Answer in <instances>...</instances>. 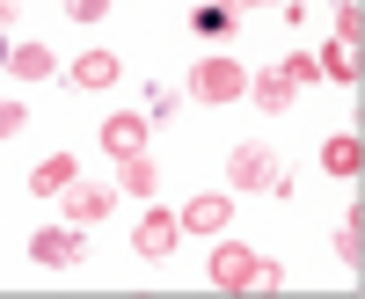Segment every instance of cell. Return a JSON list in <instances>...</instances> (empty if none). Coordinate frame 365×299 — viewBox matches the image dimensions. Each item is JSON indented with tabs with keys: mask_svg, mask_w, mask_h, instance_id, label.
Instances as JSON below:
<instances>
[{
	"mask_svg": "<svg viewBox=\"0 0 365 299\" xmlns=\"http://www.w3.org/2000/svg\"><path fill=\"white\" fill-rule=\"evenodd\" d=\"M270 168H278V161H270L263 146H241V154L227 161V175H234V190H270V183H278V175H270Z\"/></svg>",
	"mask_w": 365,
	"mask_h": 299,
	"instance_id": "cell-3",
	"label": "cell"
},
{
	"mask_svg": "<svg viewBox=\"0 0 365 299\" xmlns=\"http://www.w3.org/2000/svg\"><path fill=\"white\" fill-rule=\"evenodd\" d=\"M241 88H249L241 58H197V73H190V95H197V103H234Z\"/></svg>",
	"mask_w": 365,
	"mask_h": 299,
	"instance_id": "cell-2",
	"label": "cell"
},
{
	"mask_svg": "<svg viewBox=\"0 0 365 299\" xmlns=\"http://www.w3.org/2000/svg\"><path fill=\"white\" fill-rule=\"evenodd\" d=\"M117 183H125L132 197H154V168H146V154H125V161H117Z\"/></svg>",
	"mask_w": 365,
	"mask_h": 299,
	"instance_id": "cell-12",
	"label": "cell"
},
{
	"mask_svg": "<svg viewBox=\"0 0 365 299\" xmlns=\"http://www.w3.org/2000/svg\"><path fill=\"white\" fill-rule=\"evenodd\" d=\"M8 66H15V73H22V80H44V73H51V66H58V58H51V51H44V44H15V51H8Z\"/></svg>",
	"mask_w": 365,
	"mask_h": 299,
	"instance_id": "cell-11",
	"label": "cell"
},
{
	"mask_svg": "<svg viewBox=\"0 0 365 299\" xmlns=\"http://www.w3.org/2000/svg\"><path fill=\"white\" fill-rule=\"evenodd\" d=\"M117 80V51H81L73 58V88H110Z\"/></svg>",
	"mask_w": 365,
	"mask_h": 299,
	"instance_id": "cell-9",
	"label": "cell"
},
{
	"mask_svg": "<svg viewBox=\"0 0 365 299\" xmlns=\"http://www.w3.org/2000/svg\"><path fill=\"white\" fill-rule=\"evenodd\" d=\"M0 66H8V44H0Z\"/></svg>",
	"mask_w": 365,
	"mask_h": 299,
	"instance_id": "cell-21",
	"label": "cell"
},
{
	"mask_svg": "<svg viewBox=\"0 0 365 299\" xmlns=\"http://www.w3.org/2000/svg\"><path fill=\"white\" fill-rule=\"evenodd\" d=\"M227 22H234V8H197V37H220Z\"/></svg>",
	"mask_w": 365,
	"mask_h": 299,
	"instance_id": "cell-17",
	"label": "cell"
},
{
	"mask_svg": "<svg viewBox=\"0 0 365 299\" xmlns=\"http://www.w3.org/2000/svg\"><path fill=\"white\" fill-rule=\"evenodd\" d=\"M358 161H365L358 139H329V146H322V168H329V175H358Z\"/></svg>",
	"mask_w": 365,
	"mask_h": 299,
	"instance_id": "cell-14",
	"label": "cell"
},
{
	"mask_svg": "<svg viewBox=\"0 0 365 299\" xmlns=\"http://www.w3.org/2000/svg\"><path fill=\"white\" fill-rule=\"evenodd\" d=\"M322 58H329V80H358V44H351V37H336Z\"/></svg>",
	"mask_w": 365,
	"mask_h": 299,
	"instance_id": "cell-15",
	"label": "cell"
},
{
	"mask_svg": "<svg viewBox=\"0 0 365 299\" xmlns=\"http://www.w3.org/2000/svg\"><path fill=\"white\" fill-rule=\"evenodd\" d=\"M73 175H81V168H73V154H44L37 168H29V190H37V197H58Z\"/></svg>",
	"mask_w": 365,
	"mask_h": 299,
	"instance_id": "cell-6",
	"label": "cell"
},
{
	"mask_svg": "<svg viewBox=\"0 0 365 299\" xmlns=\"http://www.w3.org/2000/svg\"><path fill=\"white\" fill-rule=\"evenodd\" d=\"M29 256H37L44 271H66V263H81V234H66V226H44L37 241H29Z\"/></svg>",
	"mask_w": 365,
	"mask_h": 299,
	"instance_id": "cell-4",
	"label": "cell"
},
{
	"mask_svg": "<svg viewBox=\"0 0 365 299\" xmlns=\"http://www.w3.org/2000/svg\"><path fill=\"white\" fill-rule=\"evenodd\" d=\"M22 125H29V110H22V103H0V139H15Z\"/></svg>",
	"mask_w": 365,
	"mask_h": 299,
	"instance_id": "cell-19",
	"label": "cell"
},
{
	"mask_svg": "<svg viewBox=\"0 0 365 299\" xmlns=\"http://www.w3.org/2000/svg\"><path fill=\"white\" fill-rule=\"evenodd\" d=\"M175 234H182V226H175L168 212H146V219H139V234H132V241H139V256H146V263H161V256L175 248Z\"/></svg>",
	"mask_w": 365,
	"mask_h": 299,
	"instance_id": "cell-5",
	"label": "cell"
},
{
	"mask_svg": "<svg viewBox=\"0 0 365 299\" xmlns=\"http://www.w3.org/2000/svg\"><path fill=\"white\" fill-rule=\"evenodd\" d=\"M292 88H299V80H292V73L278 66V73H263V88H256V103H263V110H292Z\"/></svg>",
	"mask_w": 365,
	"mask_h": 299,
	"instance_id": "cell-13",
	"label": "cell"
},
{
	"mask_svg": "<svg viewBox=\"0 0 365 299\" xmlns=\"http://www.w3.org/2000/svg\"><path fill=\"white\" fill-rule=\"evenodd\" d=\"M212 285H220V292H278L285 278H278V263H256L249 248H241V241H227V248H212Z\"/></svg>",
	"mask_w": 365,
	"mask_h": 299,
	"instance_id": "cell-1",
	"label": "cell"
},
{
	"mask_svg": "<svg viewBox=\"0 0 365 299\" xmlns=\"http://www.w3.org/2000/svg\"><path fill=\"white\" fill-rule=\"evenodd\" d=\"M358 248H365V241H358V212H351V219H344V226H336V256H344V263H351V271H358Z\"/></svg>",
	"mask_w": 365,
	"mask_h": 299,
	"instance_id": "cell-16",
	"label": "cell"
},
{
	"mask_svg": "<svg viewBox=\"0 0 365 299\" xmlns=\"http://www.w3.org/2000/svg\"><path fill=\"white\" fill-rule=\"evenodd\" d=\"M66 15H73V22H103L110 0H66Z\"/></svg>",
	"mask_w": 365,
	"mask_h": 299,
	"instance_id": "cell-18",
	"label": "cell"
},
{
	"mask_svg": "<svg viewBox=\"0 0 365 299\" xmlns=\"http://www.w3.org/2000/svg\"><path fill=\"white\" fill-rule=\"evenodd\" d=\"M103 146H110V161H125V154L146 146V125H139V117H110V125H103Z\"/></svg>",
	"mask_w": 365,
	"mask_h": 299,
	"instance_id": "cell-7",
	"label": "cell"
},
{
	"mask_svg": "<svg viewBox=\"0 0 365 299\" xmlns=\"http://www.w3.org/2000/svg\"><path fill=\"white\" fill-rule=\"evenodd\" d=\"M58 197H66V212H73L81 226H88V219H103V212H110V197H103L96 183H81V175H73V183H66V190H58Z\"/></svg>",
	"mask_w": 365,
	"mask_h": 299,
	"instance_id": "cell-8",
	"label": "cell"
},
{
	"mask_svg": "<svg viewBox=\"0 0 365 299\" xmlns=\"http://www.w3.org/2000/svg\"><path fill=\"white\" fill-rule=\"evenodd\" d=\"M182 226H190V234H220V226H227V197H190Z\"/></svg>",
	"mask_w": 365,
	"mask_h": 299,
	"instance_id": "cell-10",
	"label": "cell"
},
{
	"mask_svg": "<svg viewBox=\"0 0 365 299\" xmlns=\"http://www.w3.org/2000/svg\"><path fill=\"white\" fill-rule=\"evenodd\" d=\"M227 8H256V0H227Z\"/></svg>",
	"mask_w": 365,
	"mask_h": 299,
	"instance_id": "cell-20",
	"label": "cell"
}]
</instances>
